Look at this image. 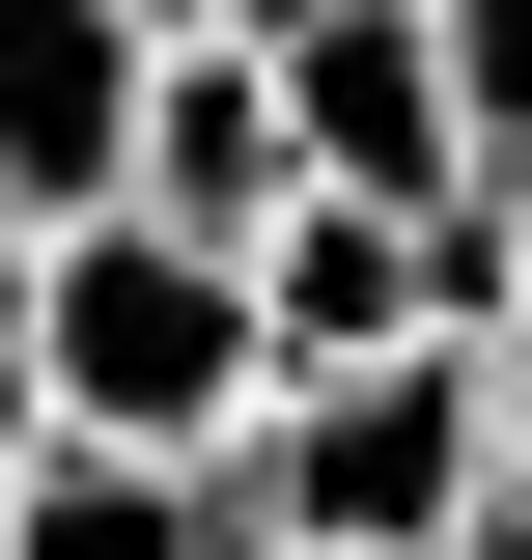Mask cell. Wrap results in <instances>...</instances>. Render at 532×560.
Segmentation results:
<instances>
[{"instance_id": "6da1fadb", "label": "cell", "mask_w": 532, "mask_h": 560, "mask_svg": "<svg viewBox=\"0 0 532 560\" xmlns=\"http://www.w3.org/2000/svg\"><path fill=\"white\" fill-rule=\"evenodd\" d=\"M280 420L253 253H169V224H57V420L28 448H140V477H224Z\"/></svg>"}, {"instance_id": "7a4b0ae2", "label": "cell", "mask_w": 532, "mask_h": 560, "mask_svg": "<svg viewBox=\"0 0 532 560\" xmlns=\"http://www.w3.org/2000/svg\"><path fill=\"white\" fill-rule=\"evenodd\" d=\"M476 448H505V364L420 337V364L280 393L253 448H224V504H253V560H476Z\"/></svg>"}, {"instance_id": "3957f363", "label": "cell", "mask_w": 532, "mask_h": 560, "mask_svg": "<svg viewBox=\"0 0 532 560\" xmlns=\"http://www.w3.org/2000/svg\"><path fill=\"white\" fill-rule=\"evenodd\" d=\"M224 28H253L280 140H309V197H393V224L476 197V113H449V28L420 0H224Z\"/></svg>"}, {"instance_id": "277c9868", "label": "cell", "mask_w": 532, "mask_h": 560, "mask_svg": "<svg viewBox=\"0 0 532 560\" xmlns=\"http://www.w3.org/2000/svg\"><path fill=\"white\" fill-rule=\"evenodd\" d=\"M140 0H0V224H113L140 197Z\"/></svg>"}, {"instance_id": "5b68a950", "label": "cell", "mask_w": 532, "mask_h": 560, "mask_svg": "<svg viewBox=\"0 0 532 560\" xmlns=\"http://www.w3.org/2000/svg\"><path fill=\"white\" fill-rule=\"evenodd\" d=\"M280 197H309V140H280L253 28H169V57H140V197H113V224H169V253H280Z\"/></svg>"}, {"instance_id": "8992f818", "label": "cell", "mask_w": 532, "mask_h": 560, "mask_svg": "<svg viewBox=\"0 0 532 560\" xmlns=\"http://www.w3.org/2000/svg\"><path fill=\"white\" fill-rule=\"evenodd\" d=\"M253 337H280V393H336V364H420V337H449V224H393V197H280Z\"/></svg>"}, {"instance_id": "52a82bcc", "label": "cell", "mask_w": 532, "mask_h": 560, "mask_svg": "<svg viewBox=\"0 0 532 560\" xmlns=\"http://www.w3.org/2000/svg\"><path fill=\"white\" fill-rule=\"evenodd\" d=\"M0 560H253V504L140 448H0Z\"/></svg>"}, {"instance_id": "ba28073f", "label": "cell", "mask_w": 532, "mask_h": 560, "mask_svg": "<svg viewBox=\"0 0 532 560\" xmlns=\"http://www.w3.org/2000/svg\"><path fill=\"white\" fill-rule=\"evenodd\" d=\"M420 28H449V113H476V168L532 197V0H420Z\"/></svg>"}, {"instance_id": "9c48e42d", "label": "cell", "mask_w": 532, "mask_h": 560, "mask_svg": "<svg viewBox=\"0 0 532 560\" xmlns=\"http://www.w3.org/2000/svg\"><path fill=\"white\" fill-rule=\"evenodd\" d=\"M57 420V224H0V448Z\"/></svg>"}, {"instance_id": "30bf717a", "label": "cell", "mask_w": 532, "mask_h": 560, "mask_svg": "<svg viewBox=\"0 0 532 560\" xmlns=\"http://www.w3.org/2000/svg\"><path fill=\"white\" fill-rule=\"evenodd\" d=\"M140 28H224V0H140Z\"/></svg>"}]
</instances>
